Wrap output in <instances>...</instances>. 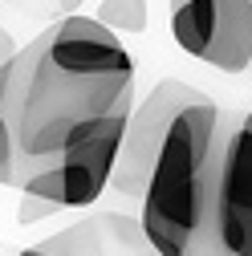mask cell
Returning <instances> with one entry per match:
<instances>
[{
	"label": "cell",
	"mask_w": 252,
	"mask_h": 256,
	"mask_svg": "<svg viewBox=\"0 0 252 256\" xmlns=\"http://www.w3.org/2000/svg\"><path fill=\"white\" fill-rule=\"evenodd\" d=\"M82 4H86V0H57V12H61V16H70V12L82 8Z\"/></svg>",
	"instance_id": "cell-11"
},
{
	"label": "cell",
	"mask_w": 252,
	"mask_h": 256,
	"mask_svg": "<svg viewBox=\"0 0 252 256\" xmlns=\"http://www.w3.org/2000/svg\"><path fill=\"white\" fill-rule=\"evenodd\" d=\"M224 138V106L208 94L187 106L163 138L142 191V240L159 256H196L208 228L212 179Z\"/></svg>",
	"instance_id": "cell-2"
},
{
	"label": "cell",
	"mask_w": 252,
	"mask_h": 256,
	"mask_svg": "<svg viewBox=\"0 0 252 256\" xmlns=\"http://www.w3.org/2000/svg\"><path fill=\"white\" fill-rule=\"evenodd\" d=\"M196 256H252V110H224L208 228Z\"/></svg>",
	"instance_id": "cell-3"
},
{
	"label": "cell",
	"mask_w": 252,
	"mask_h": 256,
	"mask_svg": "<svg viewBox=\"0 0 252 256\" xmlns=\"http://www.w3.org/2000/svg\"><path fill=\"white\" fill-rule=\"evenodd\" d=\"M98 20L110 33H142L146 28V0H102Z\"/></svg>",
	"instance_id": "cell-7"
},
{
	"label": "cell",
	"mask_w": 252,
	"mask_h": 256,
	"mask_svg": "<svg viewBox=\"0 0 252 256\" xmlns=\"http://www.w3.org/2000/svg\"><path fill=\"white\" fill-rule=\"evenodd\" d=\"M16 256H53V252H45V248L37 244V248H24V252H16Z\"/></svg>",
	"instance_id": "cell-12"
},
{
	"label": "cell",
	"mask_w": 252,
	"mask_h": 256,
	"mask_svg": "<svg viewBox=\"0 0 252 256\" xmlns=\"http://www.w3.org/2000/svg\"><path fill=\"white\" fill-rule=\"evenodd\" d=\"M204 90L187 86L179 78H163L154 82L150 94L142 102L130 106V118H126V130L118 142V158H114V171H110V187L126 200H142L146 179L154 171V158L163 150V138L171 130V122L200 98Z\"/></svg>",
	"instance_id": "cell-5"
},
{
	"label": "cell",
	"mask_w": 252,
	"mask_h": 256,
	"mask_svg": "<svg viewBox=\"0 0 252 256\" xmlns=\"http://www.w3.org/2000/svg\"><path fill=\"white\" fill-rule=\"evenodd\" d=\"M130 106H118L102 118L78 126L61 142V150L49 158L61 175V187H66V208H90L110 187V171H114V158H118V142H122V130H126V118H130Z\"/></svg>",
	"instance_id": "cell-6"
},
{
	"label": "cell",
	"mask_w": 252,
	"mask_h": 256,
	"mask_svg": "<svg viewBox=\"0 0 252 256\" xmlns=\"http://www.w3.org/2000/svg\"><path fill=\"white\" fill-rule=\"evenodd\" d=\"M12 179H16V142L8 122L0 118V183H12Z\"/></svg>",
	"instance_id": "cell-9"
},
{
	"label": "cell",
	"mask_w": 252,
	"mask_h": 256,
	"mask_svg": "<svg viewBox=\"0 0 252 256\" xmlns=\"http://www.w3.org/2000/svg\"><path fill=\"white\" fill-rule=\"evenodd\" d=\"M20 57L24 90L12 122L16 179L41 158H53L78 126L134 102V57L98 16H61Z\"/></svg>",
	"instance_id": "cell-1"
},
{
	"label": "cell",
	"mask_w": 252,
	"mask_h": 256,
	"mask_svg": "<svg viewBox=\"0 0 252 256\" xmlns=\"http://www.w3.org/2000/svg\"><path fill=\"white\" fill-rule=\"evenodd\" d=\"M57 212H61L57 204H49V200H41V196H24V191H20V204H16V224H37V220L57 216Z\"/></svg>",
	"instance_id": "cell-8"
},
{
	"label": "cell",
	"mask_w": 252,
	"mask_h": 256,
	"mask_svg": "<svg viewBox=\"0 0 252 256\" xmlns=\"http://www.w3.org/2000/svg\"><path fill=\"white\" fill-rule=\"evenodd\" d=\"M171 37L183 53L220 70H252V0H171Z\"/></svg>",
	"instance_id": "cell-4"
},
{
	"label": "cell",
	"mask_w": 252,
	"mask_h": 256,
	"mask_svg": "<svg viewBox=\"0 0 252 256\" xmlns=\"http://www.w3.org/2000/svg\"><path fill=\"white\" fill-rule=\"evenodd\" d=\"M16 53V41L8 37V28H0V66H4V61Z\"/></svg>",
	"instance_id": "cell-10"
}]
</instances>
